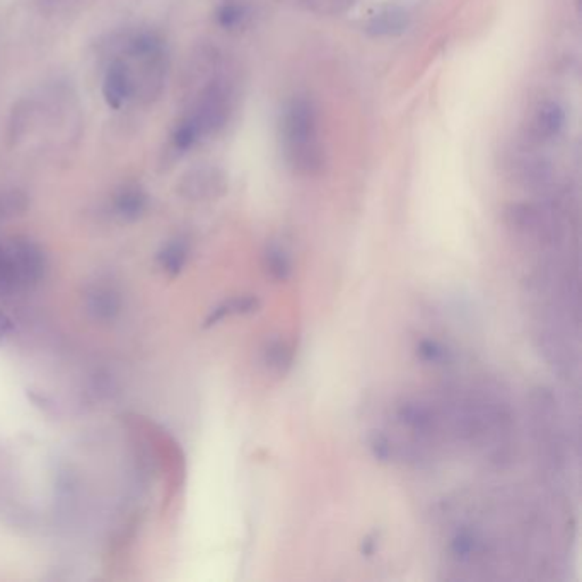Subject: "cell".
I'll return each mask as SVG.
<instances>
[{
	"instance_id": "obj_14",
	"label": "cell",
	"mask_w": 582,
	"mask_h": 582,
	"mask_svg": "<svg viewBox=\"0 0 582 582\" xmlns=\"http://www.w3.org/2000/svg\"><path fill=\"white\" fill-rule=\"evenodd\" d=\"M201 135H203V132H201V125L190 115L176 127V130L173 134V143H175L176 151L184 152L201 141Z\"/></svg>"
},
{
	"instance_id": "obj_16",
	"label": "cell",
	"mask_w": 582,
	"mask_h": 582,
	"mask_svg": "<svg viewBox=\"0 0 582 582\" xmlns=\"http://www.w3.org/2000/svg\"><path fill=\"white\" fill-rule=\"evenodd\" d=\"M417 352L422 361L430 362V364H446L449 361V352L439 341L429 340V339L421 340L417 345Z\"/></svg>"
},
{
	"instance_id": "obj_10",
	"label": "cell",
	"mask_w": 582,
	"mask_h": 582,
	"mask_svg": "<svg viewBox=\"0 0 582 582\" xmlns=\"http://www.w3.org/2000/svg\"><path fill=\"white\" fill-rule=\"evenodd\" d=\"M263 359H265V364L275 371L277 374H287L289 369L292 367V350L291 347L285 343L283 340H270L266 343L265 347V352H263Z\"/></svg>"
},
{
	"instance_id": "obj_1",
	"label": "cell",
	"mask_w": 582,
	"mask_h": 582,
	"mask_svg": "<svg viewBox=\"0 0 582 582\" xmlns=\"http://www.w3.org/2000/svg\"><path fill=\"white\" fill-rule=\"evenodd\" d=\"M282 147L289 166L301 175L322 169L323 151L316 108L307 98L296 96L282 111Z\"/></svg>"
},
{
	"instance_id": "obj_8",
	"label": "cell",
	"mask_w": 582,
	"mask_h": 582,
	"mask_svg": "<svg viewBox=\"0 0 582 582\" xmlns=\"http://www.w3.org/2000/svg\"><path fill=\"white\" fill-rule=\"evenodd\" d=\"M147 207V195L137 186H125L115 197V209L123 219L134 221Z\"/></svg>"
},
{
	"instance_id": "obj_21",
	"label": "cell",
	"mask_w": 582,
	"mask_h": 582,
	"mask_svg": "<svg viewBox=\"0 0 582 582\" xmlns=\"http://www.w3.org/2000/svg\"><path fill=\"white\" fill-rule=\"evenodd\" d=\"M361 550L365 557H371V555L374 553V550H376V538H374V537H367V538H364V542H362L361 545Z\"/></svg>"
},
{
	"instance_id": "obj_19",
	"label": "cell",
	"mask_w": 582,
	"mask_h": 582,
	"mask_svg": "<svg viewBox=\"0 0 582 582\" xmlns=\"http://www.w3.org/2000/svg\"><path fill=\"white\" fill-rule=\"evenodd\" d=\"M369 446H371V451H373V455H374L376 460H380V462H389L391 455H393V449H391V442H389V439L384 434L376 432L371 438Z\"/></svg>"
},
{
	"instance_id": "obj_20",
	"label": "cell",
	"mask_w": 582,
	"mask_h": 582,
	"mask_svg": "<svg viewBox=\"0 0 582 582\" xmlns=\"http://www.w3.org/2000/svg\"><path fill=\"white\" fill-rule=\"evenodd\" d=\"M12 330V322L11 318L0 309V340Z\"/></svg>"
},
{
	"instance_id": "obj_4",
	"label": "cell",
	"mask_w": 582,
	"mask_h": 582,
	"mask_svg": "<svg viewBox=\"0 0 582 582\" xmlns=\"http://www.w3.org/2000/svg\"><path fill=\"white\" fill-rule=\"evenodd\" d=\"M225 190V180L221 171L214 168H201L192 171L181 183V193L192 201H205L222 195Z\"/></svg>"
},
{
	"instance_id": "obj_15",
	"label": "cell",
	"mask_w": 582,
	"mask_h": 582,
	"mask_svg": "<svg viewBox=\"0 0 582 582\" xmlns=\"http://www.w3.org/2000/svg\"><path fill=\"white\" fill-rule=\"evenodd\" d=\"M216 20L224 29H234L246 20V7L238 0H225L219 5Z\"/></svg>"
},
{
	"instance_id": "obj_18",
	"label": "cell",
	"mask_w": 582,
	"mask_h": 582,
	"mask_svg": "<svg viewBox=\"0 0 582 582\" xmlns=\"http://www.w3.org/2000/svg\"><path fill=\"white\" fill-rule=\"evenodd\" d=\"M229 315H250L260 309V299L255 296H240L224 302Z\"/></svg>"
},
{
	"instance_id": "obj_11",
	"label": "cell",
	"mask_w": 582,
	"mask_h": 582,
	"mask_svg": "<svg viewBox=\"0 0 582 582\" xmlns=\"http://www.w3.org/2000/svg\"><path fill=\"white\" fill-rule=\"evenodd\" d=\"M22 287L24 283L20 281L16 263L12 260L11 253L7 251V248L0 246V292L12 294Z\"/></svg>"
},
{
	"instance_id": "obj_13",
	"label": "cell",
	"mask_w": 582,
	"mask_h": 582,
	"mask_svg": "<svg viewBox=\"0 0 582 582\" xmlns=\"http://www.w3.org/2000/svg\"><path fill=\"white\" fill-rule=\"evenodd\" d=\"M119 296L110 289H96L89 294V309L101 320L111 318L119 311Z\"/></svg>"
},
{
	"instance_id": "obj_17",
	"label": "cell",
	"mask_w": 582,
	"mask_h": 582,
	"mask_svg": "<svg viewBox=\"0 0 582 582\" xmlns=\"http://www.w3.org/2000/svg\"><path fill=\"white\" fill-rule=\"evenodd\" d=\"M477 550H479V540L471 531H460L451 542V552L460 559L471 557Z\"/></svg>"
},
{
	"instance_id": "obj_2",
	"label": "cell",
	"mask_w": 582,
	"mask_h": 582,
	"mask_svg": "<svg viewBox=\"0 0 582 582\" xmlns=\"http://www.w3.org/2000/svg\"><path fill=\"white\" fill-rule=\"evenodd\" d=\"M565 121V108L559 101H542L531 117V135L538 142L555 141L562 134Z\"/></svg>"
},
{
	"instance_id": "obj_5",
	"label": "cell",
	"mask_w": 582,
	"mask_h": 582,
	"mask_svg": "<svg viewBox=\"0 0 582 582\" xmlns=\"http://www.w3.org/2000/svg\"><path fill=\"white\" fill-rule=\"evenodd\" d=\"M132 94V81H130V72L127 69L125 63L121 61H115L106 76H104V82H102V96L104 101L108 102L110 108L119 110L123 106V102L128 100V96Z\"/></svg>"
},
{
	"instance_id": "obj_7",
	"label": "cell",
	"mask_w": 582,
	"mask_h": 582,
	"mask_svg": "<svg viewBox=\"0 0 582 582\" xmlns=\"http://www.w3.org/2000/svg\"><path fill=\"white\" fill-rule=\"evenodd\" d=\"M398 419L405 427L417 434H429L434 427V417L429 406L421 403H405L398 410Z\"/></svg>"
},
{
	"instance_id": "obj_6",
	"label": "cell",
	"mask_w": 582,
	"mask_h": 582,
	"mask_svg": "<svg viewBox=\"0 0 582 582\" xmlns=\"http://www.w3.org/2000/svg\"><path fill=\"white\" fill-rule=\"evenodd\" d=\"M410 16L402 7H386L376 12L365 26L373 37H397L408 28Z\"/></svg>"
},
{
	"instance_id": "obj_3",
	"label": "cell",
	"mask_w": 582,
	"mask_h": 582,
	"mask_svg": "<svg viewBox=\"0 0 582 582\" xmlns=\"http://www.w3.org/2000/svg\"><path fill=\"white\" fill-rule=\"evenodd\" d=\"M7 251L18 266L20 281L26 285L40 281L45 270V258L40 248L28 240H14L9 242Z\"/></svg>"
},
{
	"instance_id": "obj_12",
	"label": "cell",
	"mask_w": 582,
	"mask_h": 582,
	"mask_svg": "<svg viewBox=\"0 0 582 582\" xmlns=\"http://www.w3.org/2000/svg\"><path fill=\"white\" fill-rule=\"evenodd\" d=\"M186 258H188V244L184 242H173L162 250L160 263L168 275L175 277L180 274Z\"/></svg>"
},
{
	"instance_id": "obj_9",
	"label": "cell",
	"mask_w": 582,
	"mask_h": 582,
	"mask_svg": "<svg viewBox=\"0 0 582 582\" xmlns=\"http://www.w3.org/2000/svg\"><path fill=\"white\" fill-rule=\"evenodd\" d=\"M263 266L274 281L285 282L292 274V263L279 244H270L263 253Z\"/></svg>"
}]
</instances>
